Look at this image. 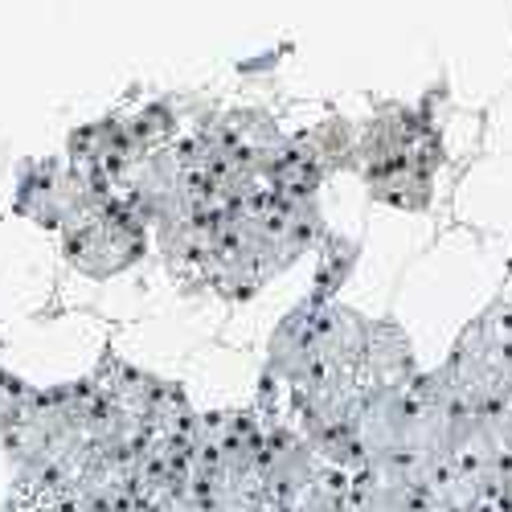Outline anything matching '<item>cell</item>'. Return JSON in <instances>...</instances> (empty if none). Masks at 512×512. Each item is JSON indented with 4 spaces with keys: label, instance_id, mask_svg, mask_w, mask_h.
I'll return each mask as SVG.
<instances>
[{
    "label": "cell",
    "instance_id": "7a4b0ae2",
    "mask_svg": "<svg viewBox=\"0 0 512 512\" xmlns=\"http://www.w3.org/2000/svg\"><path fill=\"white\" fill-rule=\"evenodd\" d=\"M115 193L119 189L91 177L87 168H78L70 156L21 160L17 181H13V213L17 218H29L33 226H46V230L62 234L74 218L111 201Z\"/></svg>",
    "mask_w": 512,
    "mask_h": 512
},
{
    "label": "cell",
    "instance_id": "6da1fadb",
    "mask_svg": "<svg viewBox=\"0 0 512 512\" xmlns=\"http://www.w3.org/2000/svg\"><path fill=\"white\" fill-rule=\"evenodd\" d=\"M148 226L152 222L144 213L123 193H115L111 201L87 209L82 218H74L62 230V254L78 275L103 283V279H115L144 259Z\"/></svg>",
    "mask_w": 512,
    "mask_h": 512
}]
</instances>
